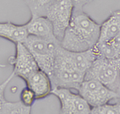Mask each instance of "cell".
Returning a JSON list of instances; mask_svg holds the SVG:
<instances>
[{"instance_id":"6da1fadb","label":"cell","mask_w":120,"mask_h":114,"mask_svg":"<svg viewBox=\"0 0 120 114\" xmlns=\"http://www.w3.org/2000/svg\"><path fill=\"white\" fill-rule=\"evenodd\" d=\"M101 25L83 10L74 9L69 27L66 30L60 45L71 51L92 49L98 42Z\"/></svg>"},{"instance_id":"7a4b0ae2","label":"cell","mask_w":120,"mask_h":114,"mask_svg":"<svg viewBox=\"0 0 120 114\" xmlns=\"http://www.w3.org/2000/svg\"><path fill=\"white\" fill-rule=\"evenodd\" d=\"M50 78L53 88H64L78 91L85 79V73L78 71L70 63L63 52L62 46L59 45Z\"/></svg>"},{"instance_id":"3957f363","label":"cell","mask_w":120,"mask_h":114,"mask_svg":"<svg viewBox=\"0 0 120 114\" xmlns=\"http://www.w3.org/2000/svg\"><path fill=\"white\" fill-rule=\"evenodd\" d=\"M23 44L31 53L39 68L51 76L60 42L29 35Z\"/></svg>"},{"instance_id":"277c9868","label":"cell","mask_w":120,"mask_h":114,"mask_svg":"<svg viewBox=\"0 0 120 114\" xmlns=\"http://www.w3.org/2000/svg\"><path fill=\"white\" fill-rule=\"evenodd\" d=\"M84 80H96L117 92L120 86V67L115 60L98 57L86 72Z\"/></svg>"},{"instance_id":"5b68a950","label":"cell","mask_w":120,"mask_h":114,"mask_svg":"<svg viewBox=\"0 0 120 114\" xmlns=\"http://www.w3.org/2000/svg\"><path fill=\"white\" fill-rule=\"evenodd\" d=\"M74 8L71 0H56L48 10L46 17L51 23L55 35L59 42L69 27Z\"/></svg>"},{"instance_id":"8992f818","label":"cell","mask_w":120,"mask_h":114,"mask_svg":"<svg viewBox=\"0 0 120 114\" xmlns=\"http://www.w3.org/2000/svg\"><path fill=\"white\" fill-rule=\"evenodd\" d=\"M77 92L91 108L106 105L111 100L119 98L117 92L96 80H84Z\"/></svg>"},{"instance_id":"52a82bcc","label":"cell","mask_w":120,"mask_h":114,"mask_svg":"<svg viewBox=\"0 0 120 114\" xmlns=\"http://www.w3.org/2000/svg\"><path fill=\"white\" fill-rule=\"evenodd\" d=\"M51 94L60 102L59 114H90L92 108L80 94L64 88H53Z\"/></svg>"},{"instance_id":"ba28073f","label":"cell","mask_w":120,"mask_h":114,"mask_svg":"<svg viewBox=\"0 0 120 114\" xmlns=\"http://www.w3.org/2000/svg\"><path fill=\"white\" fill-rule=\"evenodd\" d=\"M8 63L13 67V72L15 76L23 80L40 69L31 53L23 43L15 44V54L10 56Z\"/></svg>"},{"instance_id":"9c48e42d","label":"cell","mask_w":120,"mask_h":114,"mask_svg":"<svg viewBox=\"0 0 120 114\" xmlns=\"http://www.w3.org/2000/svg\"><path fill=\"white\" fill-rule=\"evenodd\" d=\"M24 81L26 82V87L34 92L36 100L46 97L51 94L53 90V85L49 75L41 69L33 72Z\"/></svg>"},{"instance_id":"30bf717a","label":"cell","mask_w":120,"mask_h":114,"mask_svg":"<svg viewBox=\"0 0 120 114\" xmlns=\"http://www.w3.org/2000/svg\"><path fill=\"white\" fill-rule=\"evenodd\" d=\"M25 25L29 35L44 39L59 41L54 33L51 23L45 16H30L29 21Z\"/></svg>"},{"instance_id":"8fae6325","label":"cell","mask_w":120,"mask_h":114,"mask_svg":"<svg viewBox=\"0 0 120 114\" xmlns=\"http://www.w3.org/2000/svg\"><path fill=\"white\" fill-rule=\"evenodd\" d=\"M63 52L77 70L85 74L97 58L93 48L84 51H71L63 47Z\"/></svg>"},{"instance_id":"7c38bea8","label":"cell","mask_w":120,"mask_h":114,"mask_svg":"<svg viewBox=\"0 0 120 114\" xmlns=\"http://www.w3.org/2000/svg\"><path fill=\"white\" fill-rule=\"evenodd\" d=\"M29 34L25 24H15L11 22H0V37L15 44L23 43Z\"/></svg>"},{"instance_id":"4fadbf2b","label":"cell","mask_w":120,"mask_h":114,"mask_svg":"<svg viewBox=\"0 0 120 114\" xmlns=\"http://www.w3.org/2000/svg\"><path fill=\"white\" fill-rule=\"evenodd\" d=\"M120 31V11H112L110 16L101 24L98 42L111 41Z\"/></svg>"},{"instance_id":"5bb4252c","label":"cell","mask_w":120,"mask_h":114,"mask_svg":"<svg viewBox=\"0 0 120 114\" xmlns=\"http://www.w3.org/2000/svg\"><path fill=\"white\" fill-rule=\"evenodd\" d=\"M28 7L31 16H45L56 0H22Z\"/></svg>"},{"instance_id":"9a60e30c","label":"cell","mask_w":120,"mask_h":114,"mask_svg":"<svg viewBox=\"0 0 120 114\" xmlns=\"http://www.w3.org/2000/svg\"><path fill=\"white\" fill-rule=\"evenodd\" d=\"M31 107L22 105L20 101H6L0 109V114H30Z\"/></svg>"},{"instance_id":"2e32d148","label":"cell","mask_w":120,"mask_h":114,"mask_svg":"<svg viewBox=\"0 0 120 114\" xmlns=\"http://www.w3.org/2000/svg\"><path fill=\"white\" fill-rule=\"evenodd\" d=\"M90 114H120L117 104H106L98 107H94Z\"/></svg>"},{"instance_id":"e0dca14e","label":"cell","mask_w":120,"mask_h":114,"mask_svg":"<svg viewBox=\"0 0 120 114\" xmlns=\"http://www.w3.org/2000/svg\"><path fill=\"white\" fill-rule=\"evenodd\" d=\"M35 100V94L30 88H29L28 87L22 88L20 92V100H19L22 105L27 107H31Z\"/></svg>"},{"instance_id":"ac0fdd59","label":"cell","mask_w":120,"mask_h":114,"mask_svg":"<svg viewBox=\"0 0 120 114\" xmlns=\"http://www.w3.org/2000/svg\"><path fill=\"white\" fill-rule=\"evenodd\" d=\"M15 76V73L12 71V73L8 76V78L6 79V80L3 81V82L0 84V109L2 108V106L4 105L5 102L7 101V100L5 99V96H4L5 90H6V88H7V85H8V84L11 82V80H12L13 77Z\"/></svg>"},{"instance_id":"d6986e66","label":"cell","mask_w":120,"mask_h":114,"mask_svg":"<svg viewBox=\"0 0 120 114\" xmlns=\"http://www.w3.org/2000/svg\"><path fill=\"white\" fill-rule=\"evenodd\" d=\"M74 4L75 10H83V7L86 4L91 3L93 0H71Z\"/></svg>"},{"instance_id":"ffe728a7","label":"cell","mask_w":120,"mask_h":114,"mask_svg":"<svg viewBox=\"0 0 120 114\" xmlns=\"http://www.w3.org/2000/svg\"><path fill=\"white\" fill-rule=\"evenodd\" d=\"M108 42L117 50V51L120 55V31L112 39L111 41H108Z\"/></svg>"},{"instance_id":"44dd1931","label":"cell","mask_w":120,"mask_h":114,"mask_svg":"<svg viewBox=\"0 0 120 114\" xmlns=\"http://www.w3.org/2000/svg\"><path fill=\"white\" fill-rule=\"evenodd\" d=\"M115 63L120 67V58H119V59H115Z\"/></svg>"},{"instance_id":"7402d4cb","label":"cell","mask_w":120,"mask_h":114,"mask_svg":"<svg viewBox=\"0 0 120 114\" xmlns=\"http://www.w3.org/2000/svg\"><path fill=\"white\" fill-rule=\"evenodd\" d=\"M117 94H118V96H119V99H120V86H119V89L117 90Z\"/></svg>"},{"instance_id":"603a6c76","label":"cell","mask_w":120,"mask_h":114,"mask_svg":"<svg viewBox=\"0 0 120 114\" xmlns=\"http://www.w3.org/2000/svg\"><path fill=\"white\" fill-rule=\"evenodd\" d=\"M116 104H117L118 109H119V113H120V102H119V103H116Z\"/></svg>"},{"instance_id":"cb8c5ba5","label":"cell","mask_w":120,"mask_h":114,"mask_svg":"<svg viewBox=\"0 0 120 114\" xmlns=\"http://www.w3.org/2000/svg\"><path fill=\"white\" fill-rule=\"evenodd\" d=\"M0 67H6V64H2V63H0Z\"/></svg>"}]
</instances>
